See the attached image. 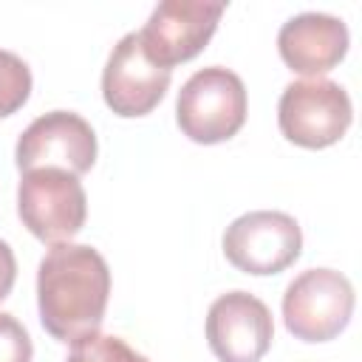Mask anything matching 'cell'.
<instances>
[{
	"mask_svg": "<svg viewBox=\"0 0 362 362\" xmlns=\"http://www.w3.org/2000/svg\"><path fill=\"white\" fill-rule=\"evenodd\" d=\"M110 297V269L85 243H54L37 269V308L42 328L74 342L102 328Z\"/></svg>",
	"mask_w": 362,
	"mask_h": 362,
	"instance_id": "obj_1",
	"label": "cell"
},
{
	"mask_svg": "<svg viewBox=\"0 0 362 362\" xmlns=\"http://www.w3.org/2000/svg\"><path fill=\"white\" fill-rule=\"evenodd\" d=\"M246 88L243 79L221 65L195 71L178 90L175 122L195 144L229 141L246 124Z\"/></svg>",
	"mask_w": 362,
	"mask_h": 362,
	"instance_id": "obj_2",
	"label": "cell"
},
{
	"mask_svg": "<svg viewBox=\"0 0 362 362\" xmlns=\"http://www.w3.org/2000/svg\"><path fill=\"white\" fill-rule=\"evenodd\" d=\"M17 215L42 243H68L88 218V195L79 175L54 167L20 173Z\"/></svg>",
	"mask_w": 362,
	"mask_h": 362,
	"instance_id": "obj_3",
	"label": "cell"
},
{
	"mask_svg": "<svg viewBox=\"0 0 362 362\" xmlns=\"http://www.w3.org/2000/svg\"><path fill=\"white\" fill-rule=\"evenodd\" d=\"M354 107L348 90L334 79H300L286 85L277 102L280 133L305 150L337 144L351 127Z\"/></svg>",
	"mask_w": 362,
	"mask_h": 362,
	"instance_id": "obj_4",
	"label": "cell"
},
{
	"mask_svg": "<svg viewBox=\"0 0 362 362\" xmlns=\"http://www.w3.org/2000/svg\"><path fill=\"white\" fill-rule=\"evenodd\" d=\"M354 314V286L342 272L308 269L283 294V322L294 339L328 342L345 331Z\"/></svg>",
	"mask_w": 362,
	"mask_h": 362,
	"instance_id": "obj_5",
	"label": "cell"
},
{
	"mask_svg": "<svg viewBox=\"0 0 362 362\" xmlns=\"http://www.w3.org/2000/svg\"><path fill=\"white\" fill-rule=\"evenodd\" d=\"M300 223L277 209L246 212L235 218L223 232V255L243 274H280L300 257Z\"/></svg>",
	"mask_w": 362,
	"mask_h": 362,
	"instance_id": "obj_6",
	"label": "cell"
},
{
	"mask_svg": "<svg viewBox=\"0 0 362 362\" xmlns=\"http://www.w3.org/2000/svg\"><path fill=\"white\" fill-rule=\"evenodd\" d=\"M226 3L204 0H164L153 8L150 20L139 31L141 48L150 62L173 71L178 62L198 57L212 40Z\"/></svg>",
	"mask_w": 362,
	"mask_h": 362,
	"instance_id": "obj_7",
	"label": "cell"
},
{
	"mask_svg": "<svg viewBox=\"0 0 362 362\" xmlns=\"http://www.w3.org/2000/svg\"><path fill=\"white\" fill-rule=\"evenodd\" d=\"M96 161V133L93 127L71 110H51L34 119L17 139L14 164L20 173L28 170H65L82 175Z\"/></svg>",
	"mask_w": 362,
	"mask_h": 362,
	"instance_id": "obj_8",
	"label": "cell"
},
{
	"mask_svg": "<svg viewBox=\"0 0 362 362\" xmlns=\"http://www.w3.org/2000/svg\"><path fill=\"white\" fill-rule=\"evenodd\" d=\"M272 339V311L249 291H226L206 311V342L218 362H260Z\"/></svg>",
	"mask_w": 362,
	"mask_h": 362,
	"instance_id": "obj_9",
	"label": "cell"
},
{
	"mask_svg": "<svg viewBox=\"0 0 362 362\" xmlns=\"http://www.w3.org/2000/svg\"><path fill=\"white\" fill-rule=\"evenodd\" d=\"M170 79L173 71L150 62L141 48L139 31H130L113 45L105 62L102 96L116 116L136 119V116H147L164 99Z\"/></svg>",
	"mask_w": 362,
	"mask_h": 362,
	"instance_id": "obj_10",
	"label": "cell"
},
{
	"mask_svg": "<svg viewBox=\"0 0 362 362\" xmlns=\"http://www.w3.org/2000/svg\"><path fill=\"white\" fill-rule=\"evenodd\" d=\"M348 25L339 17L305 11L283 23L277 34L280 59L300 76L320 79L348 54Z\"/></svg>",
	"mask_w": 362,
	"mask_h": 362,
	"instance_id": "obj_11",
	"label": "cell"
},
{
	"mask_svg": "<svg viewBox=\"0 0 362 362\" xmlns=\"http://www.w3.org/2000/svg\"><path fill=\"white\" fill-rule=\"evenodd\" d=\"M65 362H150V359L133 351L124 339L93 331L71 342V354Z\"/></svg>",
	"mask_w": 362,
	"mask_h": 362,
	"instance_id": "obj_12",
	"label": "cell"
},
{
	"mask_svg": "<svg viewBox=\"0 0 362 362\" xmlns=\"http://www.w3.org/2000/svg\"><path fill=\"white\" fill-rule=\"evenodd\" d=\"M31 96V68L11 51L0 48V119L17 113Z\"/></svg>",
	"mask_w": 362,
	"mask_h": 362,
	"instance_id": "obj_13",
	"label": "cell"
},
{
	"mask_svg": "<svg viewBox=\"0 0 362 362\" xmlns=\"http://www.w3.org/2000/svg\"><path fill=\"white\" fill-rule=\"evenodd\" d=\"M34 345L14 314L0 311V362H31Z\"/></svg>",
	"mask_w": 362,
	"mask_h": 362,
	"instance_id": "obj_14",
	"label": "cell"
},
{
	"mask_svg": "<svg viewBox=\"0 0 362 362\" xmlns=\"http://www.w3.org/2000/svg\"><path fill=\"white\" fill-rule=\"evenodd\" d=\"M14 280H17V260H14V252L6 240H0V303L11 294L14 288Z\"/></svg>",
	"mask_w": 362,
	"mask_h": 362,
	"instance_id": "obj_15",
	"label": "cell"
}]
</instances>
